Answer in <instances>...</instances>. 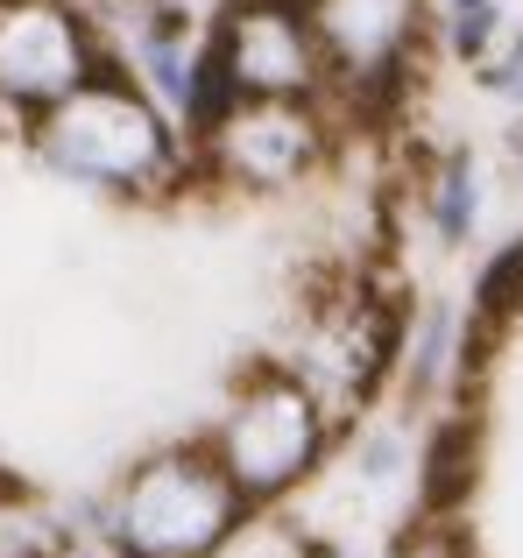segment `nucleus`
Masks as SVG:
<instances>
[{
    "label": "nucleus",
    "mask_w": 523,
    "mask_h": 558,
    "mask_svg": "<svg viewBox=\"0 0 523 558\" xmlns=\"http://www.w3.org/2000/svg\"><path fill=\"white\" fill-rule=\"evenodd\" d=\"M36 149L57 178L99 184V191H170L178 170L192 163L184 128L113 57L78 93H64L57 107L36 113Z\"/></svg>",
    "instance_id": "1"
},
{
    "label": "nucleus",
    "mask_w": 523,
    "mask_h": 558,
    "mask_svg": "<svg viewBox=\"0 0 523 558\" xmlns=\"http://www.w3.org/2000/svg\"><path fill=\"white\" fill-rule=\"evenodd\" d=\"M474 85H482L488 99H502V107L523 113V28L502 36V50L488 57V64H474Z\"/></svg>",
    "instance_id": "13"
},
{
    "label": "nucleus",
    "mask_w": 523,
    "mask_h": 558,
    "mask_svg": "<svg viewBox=\"0 0 523 558\" xmlns=\"http://www.w3.org/2000/svg\"><path fill=\"white\" fill-rule=\"evenodd\" d=\"M510 0H431V50H446L453 64H488L510 36Z\"/></svg>",
    "instance_id": "10"
},
{
    "label": "nucleus",
    "mask_w": 523,
    "mask_h": 558,
    "mask_svg": "<svg viewBox=\"0 0 523 558\" xmlns=\"http://www.w3.org/2000/svg\"><path fill=\"white\" fill-rule=\"evenodd\" d=\"M460 340H467V326L453 318V304H425L417 318H403V389L411 396H439L446 375H460Z\"/></svg>",
    "instance_id": "8"
},
{
    "label": "nucleus",
    "mask_w": 523,
    "mask_h": 558,
    "mask_svg": "<svg viewBox=\"0 0 523 558\" xmlns=\"http://www.w3.org/2000/svg\"><path fill=\"white\" fill-rule=\"evenodd\" d=\"M516 304H523V241L502 247V255L482 269V283H474V318H488V326H510Z\"/></svg>",
    "instance_id": "12"
},
{
    "label": "nucleus",
    "mask_w": 523,
    "mask_h": 558,
    "mask_svg": "<svg viewBox=\"0 0 523 558\" xmlns=\"http://www.w3.org/2000/svg\"><path fill=\"white\" fill-rule=\"evenodd\" d=\"M510 163H516V178H523V113H516V128H510Z\"/></svg>",
    "instance_id": "15"
},
{
    "label": "nucleus",
    "mask_w": 523,
    "mask_h": 558,
    "mask_svg": "<svg viewBox=\"0 0 523 558\" xmlns=\"http://www.w3.org/2000/svg\"><path fill=\"white\" fill-rule=\"evenodd\" d=\"M206 446L220 452V466L234 474V488L248 495V502H276V495H290L326 460L332 410L312 396V381L297 368H276L269 361V368H255L234 389V403H227L220 432H212Z\"/></svg>",
    "instance_id": "4"
},
{
    "label": "nucleus",
    "mask_w": 523,
    "mask_h": 558,
    "mask_svg": "<svg viewBox=\"0 0 523 558\" xmlns=\"http://www.w3.org/2000/svg\"><path fill=\"white\" fill-rule=\"evenodd\" d=\"M107 36L85 0H0V99L22 113L57 107L107 64Z\"/></svg>",
    "instance_id": "7"
},
{
    "label": "nucleus",
    "mask_w": 523,
    "mask_h": 558,
    "mask_svg": "<svg viewBox=\"0 0 523 558\" xmlns=\"http://www.w3.org/2000/svg\"><path fill=\"white\" fill-rule=\"evenodd\" d=\"M397 558H467V545H460V531L446 517H425L411 537L397 545Z\"/></svg>",
    "instance_id": "14"
},
{
    "label": "nucleus",
    "mask_w": 523,
    "mask_h": 558,
    "mask_svg": "<svg viewBox=\"0 0 523 558\" xmlns=\"http://www.w3.org/2000/svg\"><path fill=\"white\" fill-rule=\"evenodd\" d=\"M312 36L326 50L318 107L340 121H389L431 50V0H304ZM346 135V128H340Z\"/></svg>",
    "instance_id": "2"
},
{
    "label": "nucleus",
    "mask_w": 523,
    "mask_h": 558,
    "mask_svg": "<svg viewBox=\"0 0 523 558\" xmlns=\"http://www.w3.org/2000/svg\"><path fill=\"white\" fill-rule=\"evenodd\" d=\"M248 517V495L220 466L212 446L149 452L121 481L113 502V545L127 558H212Z\"/></svg>",
    "instance_id": "3"
},
{
    "label": "nucleus",
    "mask_w": 523,
    "mask_h": 558,
    "mask_svg": "<svg viewBox=\"0 0 523 558\" xmlns=\"http://www.w3.org/2000/svg\"><path fill=\"white\" fill-rule=\"evenodd\" d=\"M425 213H431V233L439 247H467L474 227H482V170H474L467 149H446L425 178Z\"/></svg>",
    "instance_id": "11"
},
{
    "label": "nucleus",
    "mask_w": 523,
    "mask_h": 558,
    "mask_svg": "<svg viewBox=\"0 0 523 558\" xmlns=\"http://www.w3.org/2000/svg\"><path fill=\"white\" fill-rule=\"evenodd\" d=\"M332 142L340 128L318 99H234V113L192 142V156L234 191H297L332 163Z\"/></svg>",
    "instance_id": "6"
},
{
    "label": "nucleus",
    "mask_w": 523,
    "mask_h": 558,
    "mask_svg": "<svg viewBox=\"0 0 523 558\" xmlns=\"http://www.w3.org/2000/svg\"><path fill=\"white\" fill-rule=\"evenodd\" d=\"M474 474H482V438H474L467 417L439 424V438L425 446V466H417V502L425 517H453L474 495Z\"/></svg>",
    "instance_id": "9"
},
{
    "label": "nucleus",
    "mask_w": 523,
    "mask_h": 558,
    "mask_svg": "<svg viewBox=\"0 0 523 558\" xmlns=\"http://www.w3.org/2000/svg\"><path fill=\"white\" fill-rule=\"evenodd\" d=\"M397 354H403V304L382 298V290H368V283H354V290H340V298L312 304L290 368L312 381V396L332 417H346V410H361L397 375Z\"/></svg>",
    "instance_id": "5"
}]
</instances>
